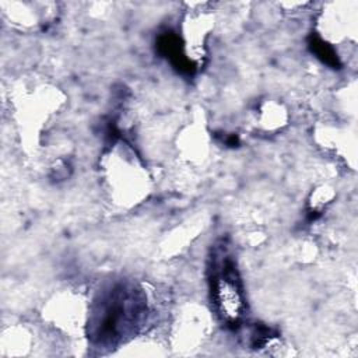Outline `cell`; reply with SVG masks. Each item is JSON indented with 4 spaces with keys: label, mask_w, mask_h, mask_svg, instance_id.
I'll use <instances>...</instances> for the list:
<instances>
[{
    "label": "cell",
    "mask_w": 358,
    "mask_h": 358,
    "mask_svg": "<svg viewBox=\"0 0 358 358\" xmlns=\"http://www.w3.org/2000/svg\"><path fill=\"white\" fill-rule=\"evenodd\" d=\"M145 312V296L140 288L126 281L113 282L92 301L88 337L96 347H116L137 331Z\"/></svg>",
    "instance_id": "1"
},
{
    "label": "cell",
    "mask_w": 358,
    "mask_h": 358,
    "mask_svg": "<svg viewBox=\"0 0 358 358\" xmlns=\"http://www.w3.org/2000/svg\"><path fill=\"white\" fill-rule=\"evenodd\" d=\"M211 301L220 319L231 329H236L246 310V299L238 268L232 257L222 250L213 253L210 266Z\"/></svg>",
    "instance_id": "2"
},
{
    "label": "cell",
    "mask_w": 358,
    "mask_h": 358,
    "mask_svg": "<svg viewBox=\"0 0 358 358\" xmlns=\"http://www.w3.org/2000/svg\"><path fill=\"white\" fill-rule=\"evenodd\" d=\"M157 52L165 57L171 66L183 76H193L196 64L187 57L182 39L172 31H165L157 36Z\"/></svg>",
    "instance_id": "3"
},
{
    "label": "cell",
    "mask_w": 358,
    "mask_h": 358,
    "mask_svg": "<svg viewBox=\"0 0 358 358\" xmlns=\"http://www.w3.org/2000/svg\"><path fill=\"white\" fill-rule=\"evenodd\" d=\"M308 48L315 55V57H317L327 67L334 69V70L341 69V62H340V57L337 56L336 50L326 41H323L319 35H316V34L309 35Z\"/></svg>",
    "instance_id": "4"
}]
</instances>
